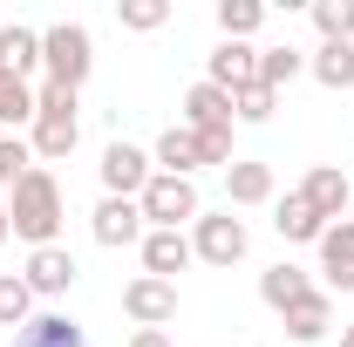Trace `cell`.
Listing matches in <instances>:
<instances>
[{"mask_svg": "<svg viewBox=\"0 0 354 347\" xmlns=\"http://www.w3.org/2000/svg\"><path fill=\"white\" fill-rule=\"evenodd\" d=\"M7 225L41 252V245H55V232H62V184L35 164V171L14 184V198H7Z\"/></svg>", "mask_w": 354, "mask_h": 347, "instance_id": "6da1fadb", "label": "cell"}, {"mask_svg": "<svg viewBox=\"0 0 354 347\" xmlns=\"http://www.w3.org/2000/svg\"><path fill=\"white\" fill-rule=\"evenodd\" d=\"M75 136H82V116H75V88L41 82V88H35V157L62 164V157L75 150Z\"/></svg>", "mask_w": 354, "mask_h": 347, "instance_id": "7a4b0ae2", "label": "cell"}, {"mask_svg": "<svg viewBox=\"0 0 354 347\" xmlns=\"http://www.w3.org/2000/svg\"><path fill=\"white\" fill-rule=\"evenodd\" d=\"M41 68L55 88H82L88 68H95V48H88V28L82 21H55L41 35Z\"/></svg>", "mask_w": 354, "mask_h": 347, "instance_id": "3957f363", "label": "cell"}, {"mask_svg": "<svg viewBox=\"0 0 354 347\" xmlns=\"http://www.w3.org/2000/svg\"><path fill=\"white\" fill-rule=\"evenodd\" d=\"M136 212L150 218L157 232H177L184 218L198 225V184H191V177H164V171H157L150 184H143V198H136Z\"/></svg>", "mask_w": 354, "mask_h": 347, "instance_id": "277c9868", "label": "cell"}, {"mask_svg": "<svg viewBox=\"0 0 354 347\" xmlns=\"http://www.w3.org/2000/svg\"><path fill=\"white\" fill-rule=\"evenodd\" d=\"M245 245H252L245 218H232V212L205 218V212H198V232H191V252H198L205 265H239V259H245Z\"/></svg>", "mask_w": 354, "mask_h": 347, "instance_id": "5b68a950", "label": "cell"}, {"mask_svg": "<svg viewBox=\"0 0 354 347\" xmlns=\"http://www.w3.org/2000/svg\"><path fill=\"white\" fill-rule=\"evenodd\" d=\"M150 164H157V157H143L136 143H109V150H102V191H109V198H143V184L157 177Z\"/></svg>", "mask_w": 354, "mask_h": 347, "instance_id": "8992f818", "label": "cell"}, {"mask_svg": "<svg viewBox=\"0 0 354 347\" xmlns=\"http://www.w3.org/2000/svg\"><path fill=\"white\" fill-rule=\"evenodd\" d=\"M123 313H130L136 327H171V320H177V286L143 272V279H130V286H123Z\"/></svg>", "mask_w": 354, "mask_h": 347, "instance_id": "52a82bcc", "label": "cell"}, {"mask_svg": "<svg viewBox=\"0 0 354 347\" xmlns=\"http://www.w3.org/2000/svg\"><path fill=\"white\" fill-rule=\"evenodd\" d=\"M300 198H307V205L327 218V225H341V212L354 205V184L341 177V164H313L307 184H300Z\"/></svg>", "mask_w": 354, "mask_h": 347, "instance_id": "ba28073f", "label": "cell"}, {"mask_svg": "<svg viewBox=\"0 0 354 347\" xmlns=\"http://www.w3.org/2000/svg\"><path fill=\"white\" fill-rule=\"evenodd\" d=\"M143 238V212H136V198H102L95 205V245H136Z\"/></svg>", "mask_w": 354, "mask_h": 347, "instance_id": "9c48e42d", "label": "cell"}, {"mask_svg": "<svg viewBox=\"0 0 354 347\" xmlns=\"http://www.w3.org/2000/svg\"><path fill=\"white\" fill-rule=\"evenodd\" d=\"M191 259H198V252H191L184 232H143V272H150V279H171L177 286V272Z\"/></svg>", "mask_w": 354, "mask_h": 347, "instance_id": "30bf717a", "label": "cell"}, {"mask_svg": "<svg viewBox=\"0 0 354 347\" xmlns=\"http://www.w3.org/2000/svg\"><path fill=\"white\" fill-rule=\"evenodd\" d=\"M212 88H245V82H259V48H245V41H218L212 48V75H205Z\"/></svg>", "mask_w": 354, "mask_h": 347, "instance_id": "8fae6325", "label": "cell"}, {"mask_svg": "<svg viewBox=\"0 0 354 347\" xmlns=\"http://www.w3.org/2000/svg\"><path fill=\"white\" fill-rule=\"evenodd\" d=\"M28 293H68L75 286V259H68V245H41V252H28Z\"/></svg>", "mask_w": 354, "mask_h": 347, "instance_id": "7c38bea8", "label": "cell"}, {"mask_svg": "<svg viewBox=\"0 0 354 347\" xmlns=\"http://www.w3.org/2000/svg\"><path fill=\"white\" fill-rule=\"evenodd\" d=\"M272 232H279V238H293V245H320L327 218L313 212V205L300 198V191H286V198H279V212H272Z\"/></svg>", "mask_w": 354, "mask_h": 347, "instance_id": "4fadbf2b", "label": "cell"}, {"mask_svg": "<svg viewBox=\"0 0 354 347\" xmlns=\"http://www.w3.org/2000/svg\"><path fill=\"white\" fill-rule=\"evenodd\" d=\"M184 130H232V95L212 82L184 88Z\"/></svg>", "mask_w": 354, "mask_h": 347, "instance_id": "5bb4252c", "label": "cell"}, {"mask_svg": "<svg viewBox=\"0 0 354 347\" xmlns=\"http://www.w3.org/2000/svg\"><path fill=\"white\" fill-rule=\"evenodd\" d=\"M307 293H313V286H307V272H300L293 259H279V265H266V272H259V300L272 306V313H286V306H300Z\"/></svg>", "mask_w": 354, "mask_h": 347, "instance_id": "9a60e30c", "label": "cell"}, {"mask_svg": "<svg viewBox=\"0 0 354 347\" xmlns=\"http://www.w3.org/2000/svg\"><path fill=\"white\" fill-rule=\"evenodd\" d=\"M307 75L320 88H354V41H320L307 55Z\"/></svg>", "mask_w": 354, "mask_h": 347, "instance_id": "2e32d148", "label": "cell"}, {"mask_svg": "<svg viewBox=\"0 0 354 347\" xmlns=\"http://www.w3.org/2000/svg\"><path fill=\"white\" fill-rule=\"evenodd\" d=\"M320 265H327L334 286H354V218H341V225L320 232Z\"/></svg>", "mask_w": 354, "mask_h": 347, "instance_id": "e0dca14e", "label": "cell"}, {"mask_svg": "<svg viewBox=\"0 0 354 347\" xmlns=\"http://www.w3.org/2000/svg\"><path fill=\"white\" fill-rule=\"evenodd\" d=\"M157 164H164V177H191L198 164H205V143H198V130H164L157 136Z\"/></svg>", "mask_w": 354, "mask_h": 347, "instance_id": "ac0fdd59", "label": "cell"}, {"mask_svg": "<svg viewBox=\"0 0 354 347\" xmlns=\"http://www.w3.org/2000/svg\"><path fill=\"white\" fill-rule=\"evenodd\" d=\"M225 198H232V205H266V198H272V164H245V157H232V171H225Z\"/></svg>", "mask_w": 354, "mask_h": 347, "instance_id": "d6986e66", "label": "cell"}, {"mask_svg": "<svg viewBox=\"0 0 354 347\" xmlns=\"http://www.w3.org/2000/svg\"><path fill=\"white\" fill-rule=\"evenodd\" d=\"M0 68L28 82V68H41V35H35V28H21V21H14V28H0Z\"/></svg>", "mask_w": 354, "mask_h": 347, "instance_id": "ffe728a7", "label": "cell"}, {"mask_svg": "<svg viewBox=\"0 0 354 347\" xmlns=\"http://www.w3.org/2000/svg\"><path fill=\"white\" fill-rule=\"evenodd\" d=\"M14 347H88V341H82V327H75L68 313H35Z\"/></svg>", "mask_w": 354, "mask_h": 347, "instance_id": "44dd1931", "label": "cell"}, {"mask_svg": "<svg viewBox=\"0 0 354 347\" xmlns=\"http://www.w3.org/2000/svg\"><path fill=\"white\" fill-rule=\"evenodd\" d=\"M334 327V306H327V293H307L300 306H286V334L293 341H320Z\"/></svg>", "mask_w": 354, "mask_h": 347, "instance_id": "7402d4cb", "label": "cell"}, {"mask_svg": "<svg viewBox=\"0 0 354 347\" xmlns=\"http://www.w3.org/2000/svg\"><path fill=\"white\" fill-rule=\"evenodd\" d=\"M300 68H307V55H300V48H259V82L272 88V95L293 82Z\"/></svg>", "mask_w": 354, "mask_h": 347, "instance_id": "603a6c76", "label": "cell"}, {"mask_svg": "<svg viewBox=\"0 0 354 347\" xmlns=\"http://www.w3.org/2000/svg\"><path fill=\"white\" fill-rule=\"evenodd\" d=\"M28 320H35V293H28V279L0 272V327H28Z\"/></svg>", "mask_w": 354, "mask_h": 347, "instance_id": "cb8c5ba5", "label": "cell"}, {"mask_svg": "<svg viewBox=\"0 0 354 347\" xmlns=\"http://www.w3.org/2000/svg\"><path fill=\"white\" fill-rule=\"evenodd\" d=\"M320 41H354V0H313Z\"/></svg>", "mask_w": 354, "mask_h": 347, "instance_id": "d4e9b609", "label": "cell"}, {"mask_svg": "<svg viewBox=\"0 0 354 347\" xmlns=\"http://www.w3.org/2000/svg\"><path fill=\"white\" fill-rule=\"evenodd\" d=\"M0 123H35V88L0 68Z\"/></svg>", "mask_w": 354, "mask_h": 347, "instance_id": "484cf974", "label": "cell"}, {"mask_svg": "<svg viewBox=\"0 0 354 347\" xmlns=\"http://www.w3.org/2000/svg\"><path fill=\"white\" fill-rule=\"evenodd\" d=\"M259 21H266L259 0H218V28H225V41H245Z\"/></svg>", "mask_w": 354, "mask_h": 347, "instance_id": "4316f807", "label": "cell"}, {"mask_svg": "<svg viewBox=\"0 0 354 347\" xmlns=\"http://www.w3.org/2000/svg\"><path fill=\"white\" fill-rule=\"evenodd\" d=\"M272 109H279V95H272L266 82H245V88H232V116H239V123H266Z\"/></svg>", "mask_w": 354, "mask_h": 347, "instance_id": "83f0119b", "label": "cell"}, {"mask_svg": "<svg viewBox=\"0 0 354 347\" xmlns=\"http://www.w3.org/2000/svg\"><path fill=\"white\" fill-rule=\"evenodd\" d=\"M116 14H123V28H136V35H150V28H164V21H171V7H164V0H123Z\"/></svg>", "mask_w": 354, "mask_h": 347, "instance_id": "f1b7e54d", "label": "cell"}, {"mask_svg": "<svg viewBox=\"0 0 354 347\" xmlns=\"http://www.w3.org/2000/svg\"><path fill=\"white\" fill-rule=\"evenodd\" d=\"M28 171H35V164H28V143H21V136H0V184H21Z\"/></svg>", "mask_w": 354, "mask_h": 347, "instance_id": "f546056e", "label": "cell"}, {"mask_svg": "<svg viewBox=\"0 0 354 347\" xmlns=\"http://www.w3.org/2000/svg\"><path fill=\"white\" fill-rule=\"evenodd\" d=\"M130 347H171V334H164V327H136Z\"/></svg>", "mask_w": 354, "mask_h": 347, "instance_id": "4dcf8cb0", "label": "cell"}, {"mask_svg": "<svg viewBox=\"0 0 354 347\" xmlns=\"http://www.w3.org/2000/svg\"><path fill=\"white\" fill-rule=\"evenodd\" d=\"M7 238H14V225H7V205H0V245H7Z\"/></svg>", "mask_w": 354, "mask_h": 347, "instance_id": "1f68e13d", "label": "cell"}, {"mask_svg": "<svg viewBox=\"0 0 354 347\" xmlns=\"http://www.w3.org/2000/svg\"><path fill=\"white\" fill-rule=\"evenodd\" d=\"M341 347H354V327H341Z\"/></svg>", "mask_w": 354, "mask_h": 347, "instance_id": "d6a6232c", "label": "cell"}]
</instances>
